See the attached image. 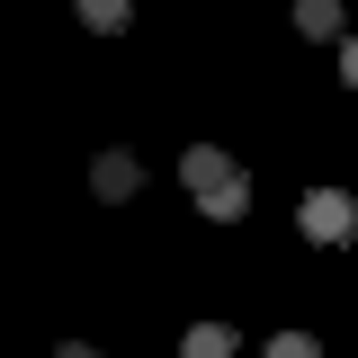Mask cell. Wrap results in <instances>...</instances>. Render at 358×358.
<instances>
[{
    "mask_svg": "<svg viewBox=\"0 0 358 358\" xmlns=\"http://www.w3.org/2000/svg\"><path fill=\"white\" fill-rule=\"evenodd\" d=\"M296 224H305V242H350V233H358V197H350V188H305Z\"/></svg>",
    "mask_w": 358,
    "mask_h": 358,
    "instance_id": "cell-1",
    "label": "cell"
},
{
    "mask_svg": "<svg viewBox=\"0 0 358 358\" xmlns=\"http://www.w3.org/2000/svg\"><path fill=\"white\" fill-rule=\"evenodd\" d=\"M90 188H99L108 206H126L134 188H143V162H134V152H99V162H90Z\"/></svg>",
    "mask_w": 358,
    "mask_h": 358,
    "instance_id": "cell-2",
    "label": "cell"
},
{
    "mask_svg": "<svg viewBox=\"0 0 358 358\" xmlns=\"http://www.w3.org/2000/svg\"><path fill=\"white\" fill-rule=\"evenodd\" d=\"M179 171H188V188H197V197H215V188H233V179H242L215 143H188V162H179Z\"/></svg>",
    "mask_w": 358,
    "mask_h": 358,
    "instance_id": "cell-3",
    "label": "cell"
},
{
    "mask_svg": "<svg viewBox=\"0 0 358 358\" xmlns=\"http://www.w3.org/2000/svg\"><path fill=\"white\" fill-rule=\"evenodd\" d=\"M179 358H233V322H188Z\"/></svg>",
    "mask_w": 358,
    "mask_h": 358,
    "instance_id": "cell-4",
    "label": "cell"
},
{
    "mask_svg": "<svg viewBox=\"0 0 358 358\" xmlns=\"http://www.w3.org/2000/svg\"><path fill=\"white\" fill-rule=\"evenodd\" d=\"M296 36H350L341 27V0H296Z\"/></svg>",
    "mask_w": 358,
    "mask_h": 358,
    "instance_id": "cell-5",
    "label": "cell"
},
{
    "mask_svg": "<svg viewBox=\"0 0 358 358\" xmlns=\"http://www.w3.org/2000/svg\"><path fill=\"white\" fill-rule=\"evenodd\" d=\"M126 18H134V0H81V27H90V36H117Z\"/></svg>",
    "mask_w": 358,
    "mask_h": 358,
    "instance_id": "cell-6",
    "label": "cell"
},
{
    "mask_svg": "<svg viewBox=\"0 0 358 358\" xmlns=\"http://www.w3.org/2000/svg\"><path fill=\"white\" fill-rule=\"evenodd\" d=\"M268 358H322V341H313V331H278V341H268Z\"/></svg>",
    "mask_w": 358,
    "mask_h": 358,
    "instance_id": "cell-7",
    "label": "cell"
},
{
    "mask_svg": "<svg viewBox=\"0 0 358 358\" xmlns=\"http://www.w3.org/2000/svg\"><path fill=\"white\" fill-rule=\"evenodd\" d=\"M341 81H350V90H358V36H350V45H341Z\"/></svg>",
    "mask_w": 358,
    "mask_h": 358,
    "instance_id": "cell-8",
    "label": "cell"
},
{
    "mask_svg": "<svg viewBox=\"0 0 358 358\" xmlns=\"http://www.w3.org/2000/svg\"><path fill=\"white\" fill-rule=\"evenodd\" d=\"M54 358H99V350H90V341H63V350H54Z\"/></svg>",
    "mask_w": 358,
    "mask_h": 358,
    "instance_id": "cell-9",
    "label": "cell"
}]
</instances>
